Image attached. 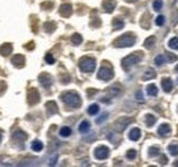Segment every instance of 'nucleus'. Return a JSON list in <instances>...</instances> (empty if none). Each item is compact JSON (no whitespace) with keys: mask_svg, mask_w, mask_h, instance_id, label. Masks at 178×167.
<instances>
[{"mask_svg":"<svg viewBox=\"0 0 178 167\" xmlns=\"http://www.w3.org/2000/svg\"><path fill=\"white\" fill-rule=\"evenodd\" d=\"M175 71H177V73H178V66H177V67H175Z\"/></svg>","mask_w":178,"mask_h":167,"instance_id":"50","label":"nucleus"},{"mask_svg":"<svg viewBox=\"0 0 178 167\" xmlns=\"http://www.w3.org/2000/svg\"><path fill=\"white\" fill-rule=\"evenodd\" d=\"M45 62L48 64H54V63H55V58H54L51 54H47L45 55Z\"/></svg>","mask_w":178,"mask_h":167,"instance_id":"40","label":"nucleus"},{"mask_svg":"<svg viewBox=\"0 0 178 167\" xmlns=\"http://www.w3.org/2000/svg\"><path fill=\"white\" fill-rule=\"evenodd\" d=\"M0 141H1V133H0Z\"/></svg>","mask_w":178,"mask_h":167,"instance_id":"51","label":"nucleus"},{"mask_svg":"<svg viewBox=\"0 0 178 167\" xmlns=\"http://www.w3.org/2000/svg\"><path fill=\"white\" fill-rule=\"evenodd\" d=\"M165 21H166V18L163 15L158 16V18H156V25H158V26H163V25H165Z\"/></svg>","mask_w":178,"mask_h":167,"instance_id":"41","label":"nucleus"},{"mask_svg":"<svg viewBox=\"0 0 178 167\" xmlns=\"http://www.w3.org/2000/svg\"><path fill=\"white\" fill-rule=\"evenodd\" d=\"M11 63L18 69H22L25 66V58H23V55H15L13 59H11Z\"/></svg>","mask_w":178,"mask_h":167,"instance_id":"11","label":"nucleus"},{"mask_svg":"<svg viewBox=\"0 0 178 167\" xmlns=\"http://www.w3.org/2000/svg\"><path fill=\"white\" fill-rule=\"evenodd\" d=\"M166 55H158L155 58V64L156 66H162V64H165L166 63Z\"/></svg>","mask_w":178,"mask_h":167,"instance_id":"28","label":"nucleus"},{"mask_svg":"<svg viewBox=\"0 0 178 167\" xmlns=\"http://www.w3.org/2000/svg\"><path fill=\"white\" fill-rule=\"evenodd\" d=\"M56 162H58V155H54V156H52V159L49 160V166H55Z\"/></svg>","mask_w":178,"mask_h":167,"instance_id":"43","label":"nucleus"},{"mask_svg":"<svg viewBox=\"0 0 178 167\" xmlns=\"http://www.w3.org/2000/svg\"><path fill=\"white\" fill-rule=\"evenodd\" d=\"M114 77V71L110 66H103L97 73V78L101 81H110Z\"/></svg>","mask_w":178,"mask_h":167,"instance_id":"5","label":"nucleus"},{"mask_svg":"<svg viewBox=\"0 0 178 167\" xmlns=\"http://www.w3.org/2000/svg\"><path fill=\"white\" fill-rule=\"evenodd\" d=\"M45 107H47V114H48L49 116L55 115V114L58 113V106H56L55 101H48V103L45 104Z\"/></svg>","mask_w":178,"mask_h":167,"instance_id":"15","label":"nucleus"},{"mask_svg":"<svg viewBox=\"0 0 178 167\" xmlns=\"http://www.w3.org/2000/svg\"><path fill=\"white\" fill-rule=\"evenodd\" d=\"M70 80H71V78H70V75H65V77H62V78H60V81H62L63 84H67Z\"/></svg>","mask_w":178,"mask_h":167,"instance_id":"46","label":"nucleus"},{"mask_svg":"<svg viewBox=\"0 0 178 167\" xmlns=\"http://www.w3.org/2000/svg\"><path fill=\"white\" fill-rule=\"evenodd\" d=\"M130 122H132L130 118H119L117 122H115V129H117L118 132H123V130L130 125Z\"/></svg>","mask_w":178,"mask_h":167,"instance_id":"7","label":"nucleus"},{"mask_svg":"<svg viewBox=\"0 0 178 167\" xmlns=\"http://www.w3.org/2000/svg\"><path fill=\"white\" fill-rule=\"evenodd\" d=\"M59 134H60L62 137H69V136L71 134V129L69 127V126H63V127L59 130Z\"/></svg>","mask_w":178,"mask_h":167,"instance_id":"27","label":"nucleus"},{"mask_svg":"<svg viewBox=\"0 0 178 167\" xmlns=\"http://www.w3.org/2000/svg\"><path fill=\"white\" fill-rule=\"evenodd\" d=\"M141 59H142V54H141V52H134V54L127 55L126 58L122 60L123 70H129V69H132L133 66H136V64L139 63Z\"/></svg>","mask_w":178,"mask_h":167,"instance_id":"2","label":"nucleus"},{"mask_svg":"<svg viewBox=\"0 0 178 167\" xmlns=\"http://www.w3.org/2000/svg\"><path fill=\"white\" fill-rule=\"evenodd\" d=\"M44 29H45V32H48V33L55 32V29H56V23H54V22H47L45 25H44Z\"/></svg>","mask_w":178,"mask_h":167,"instance_id":"29","label":"nucleus"},{"mask_svg":"<svg viewBox=\"0 0 178 167\" xmlns=\"http://www.w3.org/2000/svg\"><path fill=\"white\" fill-rule=\"evenodd\" d=\"M123 25H125V23H123L122 19H114L112 21V28H114V29H117V30L122 29Z\"/></svg>","mask_w":178,"mask_h":167,"instance_id":"33","label":"nucleus"},{"mask_svg":"<svg viewBox=\"0 0 178 167\" xmlns=\"http://www.w3.org/2000/svg\"><path fill=\"white\" fill-rule=\"evenodd\" d=\"M25 48L26 49H33V48H34V44H33V42H30V44L25 45Z\"/></svg>","mask_w":178,"mask_h":167,"instance_id":"48","label":"nucleus"},{"mask_svg":"<svg viewBox=\"0 0 178 167\" xmlns=\"http://www.w3.org/2000/svg\"><path fill=\"white\" fill-rule=\"evenodd\" d=\"M39 82L41 84L44 88H49L52 85V77L47 73H42L39 75Z\"/></svg>","mask_w":178,"mask_h":167,"instance_id":"9","label":"nucleus"},{"mask_svg":"<svg viewBox=\"0 0 178 167\" xmlns=\"http://www.w3.org/2000/svg\"><path fill=\"white\" fill-rule=\"evenodd\" d=\"M89 129H91V123L88 122V121H82V122L80 123V126H78V130H80V133H82V134L89 132Z\"/></svg>","mask_w":178,"mask_h":167,"instance_id":"20","label":"nucleus"},{"mask_svg":"<svg viewBox=\"0 0 178 167\" xmlns=\"http://www.w3.org/2000/svg\"><path fill=\"white\" fill-rule=\"evenodd\" d=\"M108 155H110V149L104 147V145H100V147H97L95 149V157L97 160H104V159L108 157Z\"/></svg>","mask_w":178,"mask_h":167,"instance_id":"6","label":"nucleus"},{"mask_svg":"<svg viewBox=\"0 0 178 167\" xmlns=\"http://www.w3.org/2000/svg\"><path fill=\"white\" fill-rule=\"evenodd\" d=\"M158 155H160V148L159 147H149V149H148V156L149 157H155V156H158Z\"/></svg>","mask_w":178,"mask_h":167,"instance_id":"24","label":"nucleus"},{"mask_svg":"<svg viewBox=\"0 0 178 167\" xmlns=\"http://www.w3.org/2000/svg\"><path fill=\"white\" fill-rule=\"evenodd\" d=\"M115 6H117V4H115L114 0H104L103 1V8H104V11L108 13V14L112 13L114 8H115Z\"/></svg>","mask_w":178,"mask_h":167,"instance_id":"16","label":"nucleus"},{"mask_svg":"<svg viewBox=\"0 0 178 167\" xmlns=\"http://www.w3.org/2000/svg\"><path fill=\"white\" fill-rule=\"evenodd\" d=\"M162 88H163L165 92H167V93H168V92H171L173 88H174V84H173L171 78H168V77L163 78V80H162Z\"/></svg>","mask_w":178,"mask_h":167,"instance_id":"13","label":"nucleus"},{"mask_svg":"<svg viewBox=\"0 0 178 167\" xmlns=\"http://www.w3.org/2000/svg\"><path fill=\"white\" fill-rule=\"evenodd\" d=\"M71 42L74 45H80L82 42V37L81 34H78V33H74V34L71 36Z\"/></svg>","mask_w":178,"mask_h":167,"instance_id":"26","label":"nucleus"},{"mask_svg":"<svg viewBox=\"0 0 178 167\" xmlns=\"http://www.w3.org/2000/svg\"><path fill=\"white\" fill-rule=\"evenodd\" d=\"M4 90H6V84L0 82V93H1V92H4Z\"/></svg>","mask_w":178,"mask_h":167,"instance_id":"47","label":"nucleus"},{"mask_svg":"<svg viewBox=\"0 0 178 167\" xmlns=\"http://www.w3.org/2000/svg\"><path fill=\"white\" fill-rule=\"evenodd\" d=\"M107 118H108V114H107V113H103L100 116H99V118L96 119V123H97V125H101V123H103Z\"/></svg>","mask_w":178,"mask_h":167,"instance_id":"36","label":"nucleus"},{"mask_svg":"<svg viewBox=\"0 0 178 167\" xmlns=\"http://www.w3.org/2000/svg\"><path fill=\"white\" fill-rule=\"evenodd\" d=\"M108 93H110V96L117 97V96H119V95L122 93V89H121L119 85H112V86L108 88Z\"/></svg>","mask_w":178,"mask_h":167,"instance_id":"19","label":"nucleus"},{"mask_svg":"<svg viewBox=\"0 0 178 167\" xmlns=\"http://www.w3.org/2000/svg\"><path fill=\"white\" fill-rule=\"evenodd\" d=\"M162 7H163L162 0H155V1H153V10L155 11H160L162 10Z\"/></svg>","mask_w":178,"mask_h":167,"instance_id":"35","label":"nucleus"},{"mask_svg":"<svg viewBox=\"0 0 178 167\" xmlns=\"http://www.w3.org/2000/svg\"><path fill=\"white\" fill-rule=\"evenodd\" d=\"M126 1H129V3H134V1H137V0H126Z\"/></svg>","mask_w":178,"mask_h":167,"instance_id":"49","label":"nucleus"},{"mask_svg":"<svg viewBox=\"0 0 178 167\" xmlns=\"http://www.w3.org/2000/svg\"><path fill=\"white\" fill-rule=\"evenodd\" d=\"M155 41H156V39L153 37V36H151V37H148V39L145 40V42H144V47H145V48H148V49L153 48V45H155Z\"/></svg>","mask_w":178,"mask_h":167,"instance_id":"25","label":"nucleus"},{"mask_svg":"<svg viewBox=\"0 0 178 167\" xmlns=\"http://www.w3.org/2000/svg\"><path fill=\"white\" fill-rule=\"evenodd\" d=\"M97 113H99V106H97V104L89 106V108H88V114H89V115H96Z\"/></svg>","mask_w":178,"mask_h":167,"instance_id":"34","label":"nucleus"},{"mask_svg":"<svg viewBox=\"0 0 178 167\" xmlns=\"http://www.w3.org/2000/svg\"><path fill=\"white\" fill-rule=\"evenodd\" d=\"M177 81H178V80H177Z\"/></svg>","mask_w":178,"mask_h":167,"instance_id":"52","label":"nucleus"},{"mask_svg":"<svg viewBox=\"0 0 178 167\" xmlns=\"http://www.w3.org/2000/svg\"><path fill=\"white\" fill-rule=\"evenodd\" d=\"M168 152L173 156H178V144H170L168 145Z\"/></svg>","mask_w":178,"mask_h":167,"instance_id":"31","label":"nucleus"},{"mask_svg":"<svg viewBox=\"0 0 178 167\" xmlns=\"http://www.w3.org/2000/svg\"><path fill=\"white\" fill-rule=\"evenodd\" d=\"M166 59H167V62H175L177 60V56H175V55H171V54H167L166 55Z\"/></svg>","mask_w":178,"mask_h":167,"instance_id":"42","label":"nucleus"},{"mask_svg":"<svg viewBox=\"0 0 178 167\" xmlns=\"http://www.w3.org/2000/svg\"><path fill=\"white\" fill-rule=\"evenodd\" d=\"M41 7L42 8H52V7H54V3H51V1H49V3H42Z\"/></svg>","mask_w":178,"mask_h":167,"instance_id":"45","label":"nucleus"},{"mask_svg":"<svg viewBox=\"0 0 178 167\" xmlns=\"http://www.w3.org/2000/svg\"><path fill=\"white\" fill-rule=\"evenodd\" d=\"M136 156H137V152L134 151V149H130V151H127L126 157L129 159V160H133V159H136Z\"/></svg>","mask_w":178,"mask_h":167,"instance_id":"37","label":"nucleus"},{"mask_svg":"<svg viewBox=\"0 0 178 167\" xmlns=\"http://www.w3.org/2000/svg\"><path fill=\"white\" fill-rule=\"evenodd\" d=\"M156 122V118L153 115H147L145 116V125L148 126V127H151V126H153Z\"/></svg>","mask_w":178,"mask_h":167,"instance_id":"30","label":"nucleus"},{"mask_svg":"<svg viewBox=\"0 0 178 167\" xmlns=\"http://www.w3.org/2000/svg\"><path fill=\"white\" fill-rule=\"evenodd\" d=\"M62 100L66 106L71 107V108H77V107L81 106V97L78 96V93L75 92H65L62 95Z\"/></svg>","mask_w":178,"mask_h":167,"instance_id":"1","label":"nucleus"},{"mask_svg":"<svg viewBox=\"0 0 178 167\" xmlns=\"http://www.w3.org/2000/svg\"><path fill=\"white\" fill-rule=\"evenodd\" d=\"M168 47L171 49H178V37H173L168 40Z\"/></svg>","mask_w":178,"mask_h":167,"instance_id":"32","label":"nucleus"},{"mask_svg":"<svg viewBox=\"0 0 178 167\" xmlns=\"http://www.w3.org/2000/svg\"><path fill=\"white\" fill-rule=\"evenodd\" d=\"M140 137H141V130H140L139 127H134L129 132V138L132 141H137Z\"/></svg>","mask_w":178,"mask_h":167,"instance_id":"18","label":"nucleus"},{"mask_svg":"<svg viewBox=\"0 0 178 167\" xmlns=\"http://www.w3.org/2000/svg\"><path fill=\"white\" fill-rule=\"evenodd\" d=\"M136 99L139 100V101H144V97H142V92H141V90H139V92L136 93Z\"/></svg>","mask_w":178,"mask_h":167,"instance_id":"44","label":"nucleus"},{"mask_svg":"<svg viewBox=\"0 0 178 167\" xmlns=\"http://www.w3.org/2000/svg\"><path fill=\"white\" fill-rule=\"evenodd\" d=\"M28 101H29V104H36V103H39L40 101V95L39 92H37V89H30L29 92H28Z\"/></svg>","mask_w":178,"mask_h":167,"instance_id":"8","label":"nucleus"},{"mask_svg":"<svg viewBox=\"0 0 178 167\" xmlns=\"http://www.w3.org/2000/svg\"><path fill=\"white\" fill-rule=\"evenodd\" d=\"M13 52V45L10 42H4L3 45H0V54L3 56H8Z\"/></svg>","mask_w":178,"mask_h":167,"instance_id":"14","label":"nucleus"},{"mask_svg":"<svg viewBox=\"0 0 178 167\" xmlns=\"http://www.w3.org/2000/svg\"><path fill=\"white\" fill-rule=\"evenodd\" d=\"M42 148H44V144H42L41 141H39V140H36V141L32 142V149H33L34 152L42 151Z\"/></svg>","mask_w":178,"mask_h":167,"instance_id":"23","label":"nucleus"},{"mask_svg":"<svg viewBox=\"0 0 178 167\" xmlns=\"http://www.w3.org/2000/svg\"><path fill=\"white\" fill-rule=\"evenodd\" d=\"M26 138H28V134L25 132H22V130H15L13 133V140L16 142H23Z\"/></svg>","mask_w":178,"mask_h":167,"instance_id":"12","label":"nucleus"},{"mask_svg":"<svg viewBox=\"0 0 178 167\" xmlns=\"http://www.w3.org/2000/svg\"><path fill=\"white\" fill-rule=\"evenodd\" d=\"M147 93H148V96H156V95H158V86L153 85V84L148 85V86H147Z\"/></svg>","mask_w":178,"mask_h":167,"instance_id":"22","label":"nucleus"},{"mask_svg":"<svg viewBox=\"0 0 178 167\" xmlns=\"http://www.w3.org/2000/svg\"><path fill=\"white\" fill-rule=\"evenodd\" d=\"M158 133L160 136H168L171 133V127H170L168 123H162V125L158 127Z\"/></svg>","mask_w":178,"mask_h":167,"instance_id":"17","label":"nucleus"},{"mask_svg":"<svg viewBox=\"0 0 178 167\" xmlns=\"http://www.w3.org/2000/svg\"><path fill=\"white\" fill-rule=\"evenodd\" d=\"M156 77V73L153 69H148V70L144 73V75H142V80L144 81H148V80H153V78Z\"/></svg>","mask_w":178,"mask_h":167,"instance_id":"21","label":"nucleus"},{"mask_svg":"<svg viewBox=\"0 0 178 167\" xmlns=\"http://www.w3.org/2000/svg\"><path fill=\"white\" fill-rule=\"evenodd\" d=\"M78 66H80V70L84 71V73H92L96 67V60L89 58V56H84V58L80 59Z\"/></svg>","mask_w":178,"mask_h":167,"instance_id":"3","label":"nucleus"},{"mask_svg":"<svg viewBox=\"0 0 178 167\" xmlns=\"http://www.w3.org/2000/svg\"><path fill=\"white\" fill-rule=\"evenodd\" d=\"M134 42H136V37L133 34H123L119 39L115 40L114 45L118 47V48H125V47H133Z\"/></svg>","mask_w":178,"mask_h":167,"instance_id":"4","label":"nucleus"},{"mask_svg":"<svg viewBox=\"0 0 178 167\" xmlns=\"http://www.w3.org/2000/svg\"><path fill=\"white\" fill-rule=\"evenodd\" d=\"M100 25H101V22H100V19H99L97 16L92 19V22H91V26H92V28H99Z\"/></svg>","mask_w":178,"mask_h":167,"instance_id":"39","label":"nucleus"},{"mask_svg":"<svg viewBox=\"0 0 178 167\" xmlns=\"http://www.w3.org/2000/svg\"><path fill=\"white\" fill-rule=\"evenodd\" d=\"M59 13H60L62 16H66V18H67V16H70L71 13H73V7H71V4H69V3L62 4L60 8H59Z\"/></svg>","mask_w":178,"mask_h":167,"instance_id":"10","label":"nucleus"},{"mask_svg":"<svg viewBox=\"0 0 178 167\" xmlns=\"http://www.w3.org/2000/svg\"><path fill=\"white\" fill-rule=\"evenodd\" d=\"M107 138H108V140H110L111 142H114V144H115V142L118 141V137H117V134H115L114 132L108 133V134H107Z\"/></svg>","mask_w":178,"mask_h":167,"instance_id":"38","label":"nucleus"}]
</instances>
